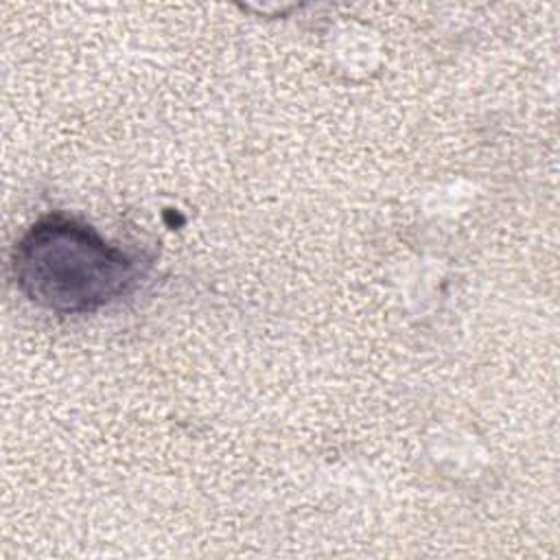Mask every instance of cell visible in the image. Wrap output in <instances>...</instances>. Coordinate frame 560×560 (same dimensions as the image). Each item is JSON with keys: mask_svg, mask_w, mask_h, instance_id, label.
<instances>
[{"mask_svg": "<svg viewBox=\"0 0 560 560\" xmlns=\"http://www.w3.org/2000/svg\"><path fill=\"white\" fill-rule=\"evenodd\" d=\"M147 262L101 236L92 225L48 214L15 243V287L39 308L59 315L94 313L136 289Z\"/></svg>", "mask_w": 560, "mask_h": 560, "instance_id": "1", "label": "cell"}]
</instances>
